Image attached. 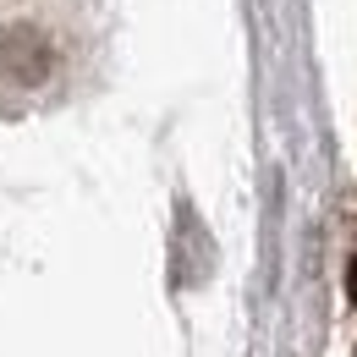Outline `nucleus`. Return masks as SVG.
I'll return each instance as SVG.
<instances>
[{
    "label": "nucleus",
    "instance_id": "1",
    "mask_svg": "<svg viewBox=\"0 0 357 357\" xmlns=\"http://www.w3.org/2000/svg\"><path fill=\"white\" fill-rule=\"evenodd\" d=\"M347 291H352V303H357V259H352V269H347Z\"/></svg>",
    "mask_w": 357,
    "mask_h": 357
}]
</instances>
